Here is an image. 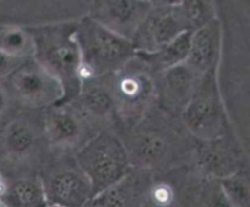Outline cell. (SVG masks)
Here are the masks:
<instances>
[{
  "mask_svg": "<svg viewBox=\"0 0 250 207\" xmlns=\"http://www.w3.org/2000/svg\"><path fill=\"white\" fill-rule=\"evenodd\" d=\"M128 153L132 168L149 173H166L193 160L195 140L180 117L154 107L138 121L114 128Z\"/></svg>",
  "mask_w": 250,
  "mask_h": 207,
  "instance_id": "1",
  "label": "cell"
},
{
  "mask_svg": "<svg viewBox=\"0 0 250 207\" xmlns=\"http://www.w3.org/2000/svg\"><path fill=\"white\" fill-rule=\"evenodd\" d=\"M77 21L59 22L31 27L33 40L32 57L60 82L63 99L60 104L72 101L81 92V54L76 40Z\"/></svg>",
  "mask_w": 250,
  "mask_h": 207,
  "instance_id": "2",
  "label": "cell"
},
{
  "mask_svg": "<svg viewBox=\"0 0 250 207\" xmlns=\"http://www.w3.org/2000/svg\"><path fill=\"white\" fill-rule=\"evenodd\" d=\"M76 40L81 54V80L99 79L116 72L136 57L133 43L83 16L77 22Z\"/></svg>",
  "mask_w": 250,
  "mask_h": 207,
  "instance_id": "3",
  "label": "cell"
},
{
  "mask_svg": "<svg viewBox=\"0 0 250 207\" xmlns=\"http://www.w3.org/2000/svg\"><path fill=\"white\" fill-rule=\"evenodd\" d=\"M73 157L89 180L92 200L132 170L126 148L114 129L95 134L73 153Z\"/></svg>",
  "mask_w": 250,
  "mask_h": 207,
  "instance_id": "4",
  "label": "cell"
},
{
  "mask_svg": "<svg viewBox=\"0 0 250 207\" xmlns=\"http://www.w3.org/2000/svg\"><path fill=\"white\" fill-rule=\"evenodd\" d=\"M180 119L186 131L197 141L215 140L233 132V124L219 87V66L200 78Z\"/></svg>",
  "mask_w": 250,
  "mask_h": 207,
  "instance_id": "5",
  "label": "cell"
},
{
  "mask_svg": "<svg viewBox=\"0 0 250 207\" xmlns=\"http://www.w3.org/2000/svg\"><path fill=\"white\" fill-rule=\"evenodd\" d=\"M99 80L114 101L119 123H133L156 107L155 75L137 57Z\"/></svg>",
  "mask_w": 250,
  "mask_h": 207,
  "instance_id": "6",
  "label": "cell"
},
{
  "mask_svg": "<svg viewBox=\"0 0 250 207\" xmlns=\"http://www.w3.org/2000/svg\"><path fill=\"white\" fill-rule=\"evenodd\" d=\"M37 175L43 184L46 202L65 207H85L92 200L89 180L73 155L56 153L49 157Z\"/></svg>",
  "mask_w": 250,
  "mask_h": 207,
  "instance_id": "7",
  "label": "cell"
},
{
  "mask_svg": "<svg viewBox=\"0 0 250 207\" xmlns=\"http://www.w3.org/2000/svg\"><path fill=\"white\" fill-rule=\"evenodd\" d=\"M2 83L14 104L26 111H44L63 99L60 82L33 57L23 61Z\"/></svg>",
  "mask_w": 250,
  "mask_h": 207,
  "instance_id": "8",
  "label": "cell"
},
{
  "mask_svg": "<svg viewBox=\"0 0 250 207\" xmlns=\"http://www.w3.org/2000/svg\"><path fill=\"white\" fill-rule=\"evenodd\" d=\"M192 162L200 177L211 179L248 169L247 151L234 131L215 140H195Z\"/></svg>",
  "mask_w": 250,
  "mask_h": 207,
  "instance_id": "9",
  "label": "cell"
},
{
  "mask_svg": "<svg viewBox=\"0 0 250 207\" xmlns=\"http://www.w3.org/2000/svg\"><path fill=\"white\" fill-rule=\"evenodd\" d=\"M31 112L24 110L7 121L1 131L0 145L5 157L11 162L31 166L33 163L32 161H36L42 167L43 149H48L42 124L43 111L37 117Z\"/></svg>",
  "mask_w": 250,
  "mask_h": 207,
  "instance_id": "10",
  "label": "cell"
},
{
  "mask_svg": "<svg viewBox=\"0 0 250 207\" xmlns=\"http://www.w3.org/2000/svg\"><path fill=\"white\" fill-rule=\"evenodd\" d=\"M42 124L46 145L54 153L73 155L97 134L70 104L44 110Z\"/></svg>",
  "mask_w": 250,
  "mask_h": 207,
  "instance_id": "11",
  "label": "cell"
},
{
  "mask_svg": "<svg viewBox=\"0 0 250 207\" xmlns=\"http://www.w3.org/2000/svg\"><path fill=\"white\" fill-rule=\"evenodd\" d=\"M189 29L178 1H153V7L137 29L132 43L137 51L153 53Z\"/></svg>",
  "mask_w": 250,
  "mask_h": 207,
  "instance_id": "12",
  "label": "cell"
},
{
  "mask_svg": "<svg viewBox=\"0 0 250 207\" xmlns=\"http://www.w3.org/2000/svg\"><path fill=\"white\" fill-rule=\"evenodd\" d=\"M151 7L153 1L146 0H95L89 2L87 16L132 41Z\"/></svg>",
  "mask_w": 250,
  "mask_h": 207,
  "instance_id": "13",
  "label": "cell"
},
{
  "mask_svg": "<svg viewBox=\"0 0 250 207\" xmlns=\"http://www.w3.org/2000/svg\"><path fill=\"white\" fill-rule=\"evenodd\" d=\"M200 78L186 63L156 75V107L165 113L180 117L192 99Z\"/></svg>",
  "mask_w": 250,
  "mask_h": 207,
  "instance_id": "14",
  "label": "cell"
},
{
  "mask_svg": "<svg viewBox=\"0 0 250 207\" xmlns=\"http://www.w3.org/2000/svg\"><path fill=\"white\" fill-rule=\"evenodd\" d=\"M67 104L84 118L95 133L114 129L119 123L114 101L99 79L83 82L80 94Z\"/></svg>",
  "mask_w": 250,
  "mask_h": 207,
  "instance_id": "15",
  "label": "cell"
},
{
  "mask_svg": "<svg viewBox=\"0 0 250 207\" xmlns=\"http://www.w3.org/2000/svg\"><path fill=\"white\" fill-rule=\"evenodd\" d=\"M222 51V24L219 17L192 33L186 65L203 77L220 63Z\"/></svg>",
  "mask_w": 250,
  "mask_h": 207,
  "instance_id": "16",
  "label": "cell"
},
{
  "mask_svg": "<svg viewBox=\"0 0 250 207\" xmlns=\"http://www.w3.org/2000/svg\"><path fill=\"white\" fill-rule=\"evenodd\" d=\"M190 31H186L176 37L172 41L159 50L153 53H143L137 51L136 57L153 73L154 75L164 72V71L172 68L175 66L185 63L188 57L190 48Z\"/></svg>",
  "mask_w": 250,
  "mask_h": 207,
  "instance_id": "17",
  "label": "cell"
},
{
  "mask_svg": "<svg viewBox=\"0 0 250 207\" xmlns=\"http://www.w3.org/2000/svg\"><path fill=\"white\" fill-rule=\"evenodd\" d=\"M46 202L43 184L38 175H22L7 183L0 196L1 207H45Z\"/></svg>",
  "mask_w": 250,
  "mask_h": 207,
  "instance_id": "18",
  "label": "cell"
},
{
  "mask_svg": "<svg viewBox=\"0 0 250 207\" xmlns=\"http://www.w3.org/2000/svg\"><path fill=\"white\" fill-rule=\"evenodd\" d=\"M0 51L17 60H27L33 56L34 46L28 29L7 26L0 28Z\"/></svg>",
  "mask_w": 250,
  "mask_h": 207,
  "instance_id": "19",
  "label": "cell"
},
{
  "mask_svg": "<svg viewBox=\"0 0 250 207\" xmlns=\"http://www.w3.org/2000/svg\"><path fill=\"white\" fill-rule=\"evenodd\" d=\"M178 7L190 32L197 31L217 17L214 1L183 0L178 1Z\"/></svg>",
  "mask_w": 250,
  "mask_h": 207,
  "instance_id": "20",
  "label": "cell"
},
{
  "mask_svg": "<svg viewBox=\"0 0 250 207\" xmlns=\"http://www.w3.org/2000/svg\"><path fill=\"white\" fill-rule=\"evenodd\" d=\"M219 180L232 207H249L250 184L248 169L239 170Z\"/></svg>",
  "mask_w": 250,
  "mask_h": 207,
  "instance_id": "21",
  "label": "cell"
},
{
  "mask_svg": "<svg viewBox=\"0 0 250 207\" xmlns=\"http://www.w3.org/2000/svg\"><path fill=\"white\" fill-rule=\"evenodd\" d=\"M199 200L202 207H232L219 180L211 178H202Z\"/></svg>",
  "mask_w": 250,
  "mask_h": 207,
  "instance_id": "22",
  "label": "cell"
},
{
  "mask_svg": "<svg viewBox=\"0 0 250 207\" xmlns=\"http://www.w3.org/2000/svg\"><path fill=\"white\" fill-rule=\"evenodd\" d=\"M22 62H23L22 60L10 57V56L5 55L4 53L0 51V82L6 79V78L9 77V75H11Z\"/></svg>",
  "mask_w": 250,
  "mask_h": 207,
  "instance_id": "23",
  "label": "cell"
},
{
  "mask_svg": "<svg viewBox=\"0 0 250 207\" xmlns=\"http://www.w3.org/2000/svg\"><path fill=\"white\" fill-rule=\"evenodd\" d=\"M12 100L10 97L9 92H7L6 87L2 82H0V118L9 111L10 106L12 104Z\"/></svg>",
  "mask_w": 250,
  "mask_h": 207,
  "instance_id": "24",
  "label": "cell"
},
{
  "mask_svg": "<svg viewBox=\"0 0 250 207\" xmlns=\"http://www.w3.org/2000/svg\"><path fill=\"white\" fill-rule=\"evenodd\" d=\"M6 187H7L6 179H5L4 175H2L1 173H0V196H1L2 192L5 191V189H6Z\"/></svg>",
  "mask_w": 250,
  "mask_h": 207,
  "instance_id": "25",
  "label": "cell"
},
{
  "mask_svg": "<svg viewBox=\"0 0 250 207\" xmlns=\"http://www.w3.org/2000/svg\"><path fill=\"white\" fill-rule=\"evenodd\" d=\"M45 207H65V206H61V205L59 204H53V202H48V204L45 205Z\"/></svg>",
  "mask_w": 250,
  "mask_h": 207,
  "instance_id": "26",
  "label": "cell"
},
{
  "mask_svg": "<svg viewBox=\"0 0 250 207\" xmlns=\"http://www.w3.org/2000/svg\"><path fill=\"white\" fill-rule=\"evenodd\" d=\"M85 207H102V206H99V205H95V204H93V202H89V204L87 205V206Z\"/></svg>",
  "mask_w": 250,
  "mask_h": 207,
  "instance_id": "27",
  "label": "cell"
}]
</instances>
